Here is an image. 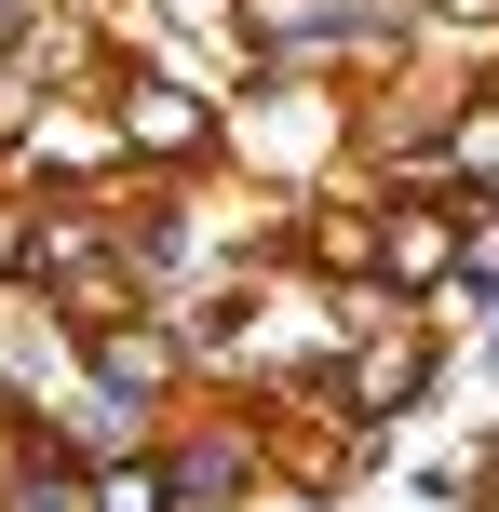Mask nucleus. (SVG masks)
Returning a JSON list of instances; mask_svg holds the SVG:
<instances>
[{
	"label": "nucleus",
	"mask_w": 499,
	"mask_h": 512,
	"mask_svg": "<svg viewBox=\"0 0 499 512\" xmlns=\"http://www.w3.org/2000/svg\"><path fill=\"white\" fill-rule=\"evenodd\" d=\"M378 270H392V283H432V270H446V230H432V216L405 203L392 230H378Z\"/></svg>",
	"instance_id": "nucleus-1"
},
{
	"label": "nucleus",
	"mask_w": 499,
	"mask_h": 512,
	"mask_svg": "<svg viewBox=\"0 0 499 512\" xmlns=\"http://www.w3.org/2000/svg\"><path fill=\"white\" fill-rule=\"evenodd\" d=\"M135 135H149V149H189L203 122H189V95H135Z\"/></svg>",
	"instance_id": "nucleus-2"
},
{
	"label": "nucleus",
	"mask_w": 499,
	"mask_h": 512,
	"mask_svg": "<svg viewBox=\"0 0 499 512\" xmlns=\"http://www.w3.org/2000/svg\"><path fill=\"white\" fill-rule=\"evenodd\" d=\"M95 512H162V486H135V472H108V486H95Z\"/></svg>",
	"instance_id": "nucleus-3"
},
{
	"label": "nucleus",
	"mask_w": 499,
	"mask_h": 512,
	"mask_svg": "<svg viewBox=\"0 0 499 512\" xmlns=\"http://www.w3.org/2000/svg\"><path fill=\"white\" fill-rule=\"evenodd\" d=\"M446 14H499V0H446Z\"/></svg>",
	"instance_id": "nucleus-4"
}]
</instances>
